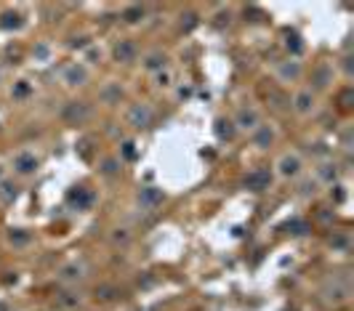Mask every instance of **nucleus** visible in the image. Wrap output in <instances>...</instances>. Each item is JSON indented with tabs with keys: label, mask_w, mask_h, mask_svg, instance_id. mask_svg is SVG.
Instances as JSON below:
<instances>
[{
	"label": "nucleus",
	"mask_w": 354,
	"mask_h": 311,
	"mask_svg": "<svg viewBox=\"0 0 354 311\" xmlns=\"http://www.w3.org/2000/svg\"><path fill=\"white\" fill-rule=\"evenodd\" d=\"M266 184H269V173L264 171V168H258V171H250L248 178H245V186L250 192H261V189H266Z\"/></svg>",
	"instance_id": "7"
},
{
	"label": "nucleus",
	"mask_w": 354,
	"mask_h": 311,
	"mask_svg": "<svg viewBox=\"0 0 354 311\" xmlns=\"http://www.w3.org/2000/svg\"><path fill=\"white\" fill-rule=\"evenodd\" d=\"M144 14H147L144 6H128L125 14H123V19H125L128 24H136V22H141V19H144Z\"/></svg>",
	"instance_id": "13"
},
{
	"label": "nucleus",
	"mask_w": 354,
	"mask_h": 311,
	"mask_svg": "<svg viewBox=\"0 0 354 311\" xmlns=\"http://www.w3.org/2000/svg\"><path fill=\"white\" fill-rule=\"evenodd\" d=\"M112 53H115V59H117V61L130 64V61L136 59V43H133V40H120V43L115 45V51H112Z\"/></svg>",
	"instance_id": "6"
},
{
	"label": "nucleus",
	"mask_w": 354,
	"mask_h": 311,
	"mask_svg": "<svg viewBox=\"0 0 354 311\" xmlns=\"http://www.w3.org/2000/svg\"><path fill=\"white\" fill-rule=\"evenodd\" d=\"M216 133H219V138H227V141H232V138H235V128H232V122H227V120H219V122H216Z\"/></svg>",
	"instance_id": "14"
},
{
	"label": "nucleus",
	"mask_w": 354,
	"mask_h": 311,
	"mask_svg": "<svg viewBox=\"0 0 354 311\" xmlns=\"http://www.w3.org/2000/svg\"><path fill=\"white\" fill-rule=\"evenodd\" d=\"M128 122L133 128H149L152 125V107H149V104H136V107L128 112Z\"/></svg>",
	"instance_id": "1"
},
{
	"label": "nucleus",
	"mask_w": 354,
	"mask_h": 311,
	"mask_svg": "<svg viewBox=\"0 0 354 311\" xmlns=\"http://www.w3.org/2000/svg\"><path fill=\"white\" fill-rule=\"evenodd\" d=\"M288 48H293L296 53L301 51V43H298V35H288Z\"/></svg>",
	"instance_id": "21"
},
{
	"label": "nucleus",
	"mask_w": 354,
	"mask_h": 311,
	"mask_svg": "<svg viewBox=\"0 0 354 311\" xmlns=\"http://www.w3.org/2000/svg\"><path fill=\"white\" fill-rule=\"evenodd\" d=\"M8 240H11L14 245H27V242H30V234H24L22 229H11V234H8Z\"/></svg>",
	"instance_id": "16"
},
{
	"label": "nucleus",
	"mask_w": 354,
	"mask_h": 311,
	"mask_svg": "<svg viewBox=\"0 0 354 311\" xmlns=\"http://www.w3.org/2000/svg\"><path fill=\"white\" fill-rule=\"evenodd\" d=\"M301 173V157L298 154H285L279 160V176L282 178H296Z\"/></svg>",
	"instance_id": "2"
},
{
	"label": "nucleus",
	"mask_w": 354,
	"mask_h": 311,
	"mask_svg": "<svg viewBox=\"0 0 354 311\" xmlns=\"http://www.w3.org/2000/svg\"><path fill=\"white\" fill-rule=\"evenodd\" d=\"M125 157H128V160H133V157H136V152H133V144H125Z\"/></svg>",
	"instance_id": "23"
},
{
	"label": "nucleus",
	"mask_w": 354,
	"mask_h": 311,
	"mask_svg": "<svg viewBox=\"0 0 354 311\" xmlns=\"http://www.w3.org/2000/svg\"><path fill=\"white\" fill-rule=\"evenodd\" d=\"M272 141H274V130L269 128V125H258V128H256V133H253V144H256V146L264 149V146L272 144Z\"/></svg>",
	"instance_id": "9"
},
{
	"label": "nucleus",
	"mask_w": 354,
	"mask_h": 311,
	"mask_svg": "<svg viewBox=\"0 0 354 311\" xmlns=\"http://www.w3.org/2000/svg\"><path fill=\"white\" fill-rule=\"evenodd\" d=\"M86 80H88V69L83 64H72V67L64 69V83L67 86H83Z\"/></svg>",
	"instance_id": "5"
},
{
	"label": "nucleus",
	"mask_w": 354,
	"mask_h": 311,
	"mask_svg": "<svg viewBox=\"0 0 354 311\" xmlns=\"http://www.w3.org/2000/svg\"><path fill=\"white\" fill-rule=\"evenodd\" d=\"M14 168L19 173H35L37 171V157L32 154V152H19L16 157H14Z\"/></svg>",
	"instance_id": "4"
},
{
	"label": "nucleus",
	"mask_w": 354,
	"mask_h": 311,
	"mask_svg": "<svg viewBox=\"0 0 354 311\" xmlns=\"http://www.w3.org/2000/svg\"><path fill=\"white\" fill-rule=\"evenodd\" d=\"M0 189H3V192H0V197H3V200H11V197H16V186H8V184H3Z\"/></svg>",
	"instance_id": "20"
},
{
	"label": "nucleus",
	"mask_w": 354,
	"mask_h": 311,
	"mask_svg": "<svg viewBox=\"0 0 354 311\" xmlns=\"http://www.w3.org/2000/svg\"><path fill=\"white\" fill-rule=\"evenodd\" d=\"M104 173H107V176L117 173V163H115V160H104Z\"/></svg>",
	"instance_id": "22"
},
{
	"label": "nucleus",
	"mask_w": 354,
	"mask_h": 311,
	"mask_svg": "<svg viewBox=\"0 0 354 311\" xmlns=\"http://www.w3.org/2000/svg\"><path fill=\"white\" fill-rule=\"evenodd\" d=\"M165 67V53H149L147 61H144V69L149 72H160Z\"/></svg>",
	"instance_id": "12"
},
{
	"label": "nucleus",
	"mask_w": 354,
	"mask_h": 311,
	"mask_svg": "<svg viewBox=\"0 0 354 311\" xmlns=\"http://www.w3.org/2000/svg\"><path fill=\"white\" fill-rule=\"evenodd\" d=\"M86 115H88V109L83 107V104H80V107H78V104H72V107L67 109V117H78V120H83Z\"/></svg>",
	"instance_id": "17"
},
{
	"label": "nucleus",
	"mask_w": 354,
	"mask_h": 311,
	"mask_svg": "<svg viewBox=\"0 0 354 311\" xmlns=\"http://www.w3.org/2000/svg\"><path fill=\"white\" fill-rule=\"evenodd\" d=\"M59 277L64 282H75V279L83 277V266H80V263H67V266L59 269Z\"/></svg>",
	"instance_id": "11"
},
{
	"label": "nucleus",
	"mask_w": 354,
	"mask_h": 311,
	"mask_svg": "<svg viewBox=\"0 0 354 311\" xmlns=\"http://www.w3.org/2000/svg\"><path fill=\"white\" fill-rule=\"evenodd\" d=\"M235 125L242 128V130H256L261 122H258V112L256 109H248V107H242L237 112V120H235Z\"/></svg>",
	"instance_id": "3"
},
{
	"label": "nucleus",
	"mask_w": 354,
	"mask_h": 311,
	"mask_svg": "<svg viewBox=\"0 0 354 311\" xmlns=\"http://www.w3.org/2000/svg\"><path fill=\"white\" fill-rule=\"evenodd\" d=\"M293 107H296V112H301V115L312 112V107H314V96H312V91H301V93H296Z\"/></svg>",
	"instance_id": "8"
},
{
	"label": "nucleus",
	"mask_w": 354,
	"mask_h": 311,
	"mask_svg": "<svg viewBox=\"0 0 354 311\" xmlns=\"http://www.w3.org/2000/svg\"><path fill=\"white\" fill-rule=\"evenodd\" d=\"M314 77H317V86H328V80H330V67H317V72H314Z\"/></svg>",
	"instance_id": "15"
},
{
	"label": "nucleus",
	"mask_w": 354,
	"mask_h": 311,
	"mask_svg": "<svg viewBox=\"0 0 354 311\" xmlns=\"http://www.w3.org/2000/svg\"><path fill=\"white\" fill-rule=\"evenodd\" d=\"M298 74H301V67H298V61L285 64V67H282V77H298Z\"/></svg>",
	"instance_id": "18"
},
{
	"label": "nucleus",
	"mask_w": 354,
	"mask_h": 311,
	"mask_svg": "<svg viewBox=\"0 0 354 311\" xmlns=\"http://www.w3.org/2000/svg\"><path fill=\"white\" fill-rule=\"evenodd\" d=\"M22 22H19V14H6L3 16V27H19Z\"/></svg>",
	"instance_id": "19"
},
{
	"label": "nucleus",
	"mask_w": 354,
	"mask_h": 311,
	"mask_svg": "<svg viewBox=\"0 0 354 311\" xmlns=\"http://www.w3.org/2000/svg\"><path fill=\"white\" fill-rule=\"evenodd\" d=\"M138 202L147 205V207H155L163 202V192L155 189V186H149V189H141V194H138Z\"/></svg>",
	"instance_id": "10"
}]
</instances>
